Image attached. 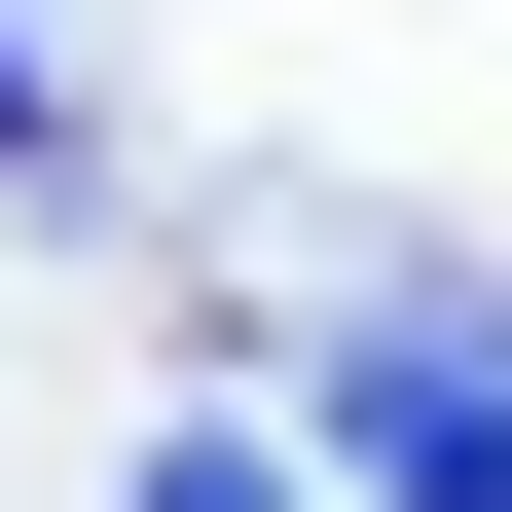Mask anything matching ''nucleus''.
Returning <instances> with one entry per match:
<instances>
[{
  "label": "nucleus",
  "instance_id": "3",
  "mask_svg": "<svg viewBox=\"0 0 512 512\" xmlns=\"http://www.w3.org/2000/svg\"><path fill=\"white\" fill-rule=\"evenodd\" d=\"M403 512H512V439H403Z\"/></svg>",
  "mask_w": 512,
  "mask_h": 512
},
{
  "label": "nucleus",
  "instance_id": "2",
  "mask_svg": "<svg viewBox=\"0 0 512 512\" xmlns=\"http://www.w3.org/2000/svg\"><path fill=\"white\" fill-rule=\"evenodd\" d=\"M147 512H330V476H293V439H147Z\"/></svg>",
  "mask_w": 512,
  "mask_h": 512
},
{
  "label": "nucleus",
  "instance_id": "1",
  "mask_svg": "<svg viewBox=\"0 0 512 512\" xmlns=\"http://www.w3.org/2000/svg\"><path fill=\"white\" fill-rule=\"evenodd\" d=\"M330 439H512V293H330Z\"/></svg>",
  "mask_w": 512,
  "mask_h": 512
}]
</instances>
